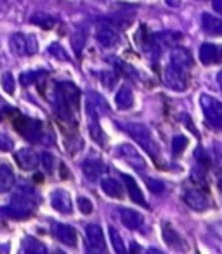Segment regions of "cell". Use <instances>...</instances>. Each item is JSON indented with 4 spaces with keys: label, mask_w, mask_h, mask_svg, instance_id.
Wrapping results in <instances>:
<instances>
[{
    "label": "cell",
    "mask_w": 222,
    "mask_h": 254,
    "mask_svg": "<svg viewBox=\"0 0 222 254\" xmlns=\"http://www.w3.org/2000/svg\"><path fill=\"white\" fill-rule=\"evenodd\" d=\"M37 204H39V195L35 193L32 187L28 185H23V187H18L12 195V200L9 207H2L0 212H4L5 216L14 219H21L30 216L33 211H35Z\"/></svg>",
    "instance_id": "6da1fadb"
},
{
    "label": "cell",
    "mask_w": 222,
    "mask_h": 254,
    "mask_svg": "<svg viewBox=\"0 0 222 254\" xmlns=\"http://www.w3.org/2000/svg\"><path fill=\"white\" fill-rule=\"evenodd\" d=\"M125 131L132 136L135 143H139L142 150L149 155L156 157L160 155V148H158V143H156L155 136H153L151 129L144 124H139V122H131V124H125Z\"/></svg>",
    "instance_id": "7a4b0ae2"
},
{
    "label": "cell",
    "mask_w": 222,
    "mask_h": 254,
    "mask_svg": "<svg viewBox=\"0 0 222 254\" xmlns=\"http://www.w3.org/2000/svg\"><path fill=\"white\" fill-rule=\"evenodd\" d=\"M201 110L205 113V119L214 129L222 131V101L212 98L208 94H201Z\"/></svg>",
    "instance_id": "3957f363"
},
{
    "label": "cell",
    "mask_w": 222,
    "mask_h": 254,
    "mask_svg": "<svg viewBox=\"0 0 222 254\" xmlns=\"http://www.w3.org/2000/svg\"><path fill=\"white\" fill-rule=\"evenodd\" d=\"M9 46L11 51L16 56H32L39 51L37 47V39L33 35H26V33H14L9 39Z\"/></svg>",
    "instance_id": "277c9868"
},
{
    "label": "cell",
    "mask_w": 222,
    "mask_h": 254,
    "mask_svg": "<svg viewBox=\"0 0 222 254\" xmlns=\"http://www.w3.org/2000/svg\"><path fill=\"white\" fill-rule=\"evenodd\" d=\"M12 124H14L16 131L25 136L26 139H30V141H39L44 134L42 124L39 120H32V119H26V117L18 115L16 120H12Z\"/></svg>",
    "instance_id": "5b68a950"
},
{
    "label": "cell",
    "mask_w": 222,
    "mask_h": 254,
    "mask_svg": "<svg viewBox=\"0 0 222 254\" xmlns=\"http://www.w3.org/2000/svg\"><path fill=\"white\" fill-rule=\"evenodd\" d=\"M163 82L169 89L176 92H184L189 85V80H187V73L180 68L174 66V64H169L163 71Z\"/></svg>",
    "instance_id": "8992f818"
},
{
    "label": "cell",
    "mask_w": 222,
    "mask_h": 254,
    "mask_svg": "<svg viewBox=\"0 0 222 254\" xmlns=\"http://www.w3.org/2000/svg\"><path fill=\"white\" fill-rule=\"evenodd\" d=\"M182 200L186 202L191 209H194V211H205V209H208V204H210V202H208V195L196 187L186 188V190L182 191Z\"/></svg>",
    "instance_id": "52a82bcc"
},
{
    "label": "cell",
    "mask_w": 222,
    "mask_h": 254,
    "mask_svg": "<svg viewBox=\"0 0 222 254\" xmlns=\"http://www.w3.org/2000/svg\"><path fill=\"white\" fill-rule=\"evenodd\" d=\"M95 40L101 44L102 47L109 49V47H115L120 42V35L118 32L108 23H99L97 30H95Z\"/></svg>",
    "instance_id": "ba28073f"
},
{
    "label": "cell",
    "mask_w": 222,
    "mask_h": 254,
    "mask_svg": "<svg viewBox=\"0 0 222 254\" xmlns=\"http://www.w3.org/2000/svg\"><path fill=\"white\" fill-rule=\"evenodd\" d=\"M52 233L61 244H64V246H68V247H75L78 244L77 230L70 225H64V223H54Z\"/></svg>",
    "instance_id": "9c48e42d"
},
{
    "label": "cell",
    "mask_w": 222,
    "mask_h": 254,
    "mask_svg": "<svg viewBox=\"0 0 222 254\" xmlns=\"http://www.w3.org/2000/svg\"><path fill=\"white\" fill-rule=\"evenodd\" d=\"M162 237L170 249H176V251H186L187 249V244H186V240L182 239V235H180L177 230H174L169 223H163Z\"/></svg>",
    "instance_id": "30bf717a"
},
{
    "label": "cell",
    "mask_w": 222,
    "mask_h": 254,
    "mask_svg": "<svg viewBox=\"0 0 222 254\" xmlns=\"http://www.w3.org/2000/svg\"><path fill=\"white\" fill-rule=\"evenodd\" d=\"M85 237H87V244L92 251H101V253L106 251L104 235H102V230L99 225L90 223V225L85 226Z\"/></svg>",
    "instance_id": "8fae6325"
},
{
    "label": "cell",
    "mask_w": 222,
    "mask_h": 254,
    "mask_svg": "<svg viewBox=\"0 0 222 254\" xmlns=\"http://www.w3.org/2000/svg\"><path fill=\"white\" fill-rule=\"evenodd\" d=\"M50 204L57 212H63V214H71L73 211V202L66 190H54L50 195Z\"/></svg>",
    "instance_id": "7c38bea8"
},
{
    "label": "cell",
    "mask_w": 222,
    "mask_h": 254,
    "mask_svg": "<svg viewBox=\"0 0 222 254\" xmlns=\"http://www.w3.org/2000/svg\"><path fill=\"white\" fill-rule=\"evenodd\" d=\"M118 153H120L122 159H124L125 162L131 164L132 167L141 169V171L146 169V160L142 159L141 153H139L132 145H120L118 146Z\"/></svg>",
    "instance_id": "4fadbf2b"
},
{
    "label": "cell",
    "mask_w": 222,
    "mask_h": 254,
    "mask_svg": "<svg viewBox=\"0 0 222 254\" xmlns=\"http://www.w3.org/2000/svg\"><path fill=\"white\" fill-rule=\"evenodd\" d=\"M56 89L71 108L73 110L78 108V105H80V91H78L77 85L71 84V82H61V84H57Z\"/></svg>",
    "instance_id": "5bb4252c"
},
{
    "label": "cell",
    "mask_w": 222,
    "mask_h": 254,
    "mask_svg": "<svg viewBox=\"0 0 222 254\" xmlns=\"http://www.w3.org/2000/svg\"><path fill=\"white\" fill-rule=\"evenodd\" d=\"M222 60V51L219 46H215V44H203V46L200 47V61L201 64H205V66H212V64H217L221 63Z\"/></svg>",
    "instance_id": "9a60e30c"
},
{
    "label": "cell",
    "mask_w": 222,
    "mask_h": 254,
    "mask_svg": "<svg viewBox=\"0 0 222 254\" xmlns=\"http://www.w3.org/2000/svg\"><path fill=\"white\" fill-rule=\"evenodd\" d=\"M52 108L56 112V115L59 117L61 120H68V122H73L75 120V110L68 105L63 99V96L57 92V89H54V96H52Z\"/></svg>",
    "instance_id": "2e32d148"
},
{
    "label": "cell",
    "mask_w": 222,
    "mask_h": 254,
    "mask_svg": "<svg viewBox=\"0 0 222 254\" xmlns=\"http://www.w3.org/2000/svg\"><path fill=\"white\" fill-rule=\"evenodd\" d=\"M120 221L129 230H142L144 226V216L134 209H120Z\"/></svg>",
    "instance_id": "e0dca14e"
},
{
    "label": "cell",
    "mask_w": 222,
    "mask_h": 254,
    "mask_svg": "<svg viewBox=\"0 0 222 254\" xmlns=\"http://www.w3.org/2000/svg\"><path fill=\"white\" fill-rule=\"evenodd\" d=\"M170 64L187 71L193 66V56H191L189 51L184 49V47H176V49L172 51V54H170Z\"/></svg>",
    "instance_id": "ac0fdd59"
},
{
    "label": "cell",
    "mask_w": 222,
    "mask_h": 254,
    "mask_svg": "<svg viewBox=\"0 0 222 254\" xmlns=\"http://www.w3.org/2000/svg\"><path fill=\"white\" fill-rule=\"evenodd\" d=\"M16 162H18V166L21 167V169L25 171H32L35 169L37 166H39V155H37L33 150L30 148H21L16 152Z\"/></svg>",
    "instance_id": "d6986e66"
},
{
    "label": "cell",
    "mask_w": 222,
    "mask_h": 254,
    "mask_svg": "<svg viewBox=\"0 0 222 254\" xmlns=\"http://www.w3.org/2000/svg\"><path fill=\"white\" fill-rule=\"evenodd\" d=\"M201 28L205 30V33L214 37H222V19L215 18L214 14L203 12L201 14Z\"/></svg>",
    "instance_id": "ffe728a7"
},
{
    "label": "cell",
    "mask_w": 222,
    "mask_h": 254,
    "mask_svg": "<svg viewBox=\"0 0 222 254\" xmlns=\"http://www.w3.org/2000/svg\"><path fill=\"white\" fill-rule=\"evenodd\" d=\"M122 178H124V183H125V187H127V190H129V197H131L135 204L142 205V207H148V202H146L144 195H142L141 188H139V185L135 183L134 178L129 176V174H124Z\"/></svg>",
    "instance_id": "44dd1931"
},
{
    "label": "cell",
    "mask_w": 222,
    "mask_h": 254,
    "mask_svg": "<svg viewBox=\"0 0 222 254\" xmlns=\"http://www.w3.org/2000/svg\"><path fill=\"white\" fill-rule=\"evenodd\" d=\"M115 105L122 112L131 110L134 106V92H132V89L129 85H124V87L118 89L117 96H115Z\"/></svg>",
    "instance_id": "7402d4cb"
},
{
    "label": "cell",
    "mask_w": 222,
    "mask_h": 254,
    "mask_svg": "<svg viewBox=\"0 0 222 254\" xmlns=\"http://www.w3.org/2000/svg\"><path fill=\"white\" fill-rule=\"evenodd\" d=\"M82 171H84V174L89 178V180L95 181L99 176H101L102 173H104V166H102L101 160H97V159H89V160H85V162L82 164Z\"/></svg>",
    "instance_id": "603a6c76"
},
{
    "label": "cell",
    "mask_w": 222,
    "mask_h": 254,
    "mask_svg": "<svg viewBox=\"0 0 222 254\" xmlns=\"http://www.w3.org/2000/svg\"><path fill=\"white\" fill-rule=\"evenodd\" d=\"M101 188H102V191L111 198L124 197V185L118 183L115 178H104V180L101 181Z\"/></svg>",
    "instance_id": "cb8c5ba5"
},
{
    "label": "cell",
    "mask_w": 222,
    "mask_h": 254,
    "mask_svg": "<svg viewBox=\"0 0 222 254\" xmlns=\"http://www.w3.org/2000/svg\"><path fill=\"white\" fill-rule=\"evenodd\" d=\"M16 185V178L12 169L7 166V164H2L0 166V193H5L11 188H14Z\"/></svg>",
    "instance_id": "d4e9b609"
},
{
    "label": "cell",
    "mask_w": 222,
    "mask_h": 254,
    "mask_svg": "<svg viewBox=\"0 0 222 254\" xmlns=\"http://www.w3.org/2000/svg\"><path fill=\"white\" fill-rule=\"evenodd\" d=\"M180 39H182V35H180V33H176V32H162V33H156L155 35V40L158 42V46H167V47L176 46Z\"/></svg>",
    "instance_id": "484cf974"
},
{
    "label": "cell",
    "mask_w": 222,
    "mask_h": 254,
    "mask_svg": "<svg viewBox=\"0 0 222 254\" xmlns=\"http://www.w3.org/2000/svg\"><path fill=\"white\" fill-rule=\"evenodd\" d=\"M21 251L28 254H42V253H45V246H44L42 242H39L37 239H33V237H26V239L23 240Z\"/></svg>",
    "instance_id": "4316f807"
},
{
    "label": "cell",
    "mask_w": 222,
    "mask_h": 254,
    "mask_svg": "<svg viewBox=\"0 0 222 254\" xmlns=\"http://www.w3.org/2000/svg\"><path fill=\"white\" fill-rule=\"evenodd\" d=\"M95 119H97V117H89V120H90V124H89V131H90V136H92L94 141H97L101 146H104L106 145V136H104L101 126H99V122Z\"/></svg>",
    "instance_id": "83f0119b"
},
{
    "label": "cell",
    "mask_w": 222,
    "mask_h": 254,
    "mask_svg": "<svg viewBox=\"0 0 222 254\" xmlns=\"http://www.w3.org/2000/svg\"><path fill=\"white\" fill-rule=\"evenodd\" d=\"M32 23L39 26V28H44V30H50L54 25H56V21H54L52 16L45 14V12H35V14L32 16Z\"/></svg>",
    "instance_id": "f1b7e54d"
},
{
    "label": "cell",
    "mask_w": 222,
    "mask_h": 254,
    "mask_svg": "<svg viewBox=\"0 0 222 254\" xmlns=\"http://www.w3.org/2000/svg\"><path fill=\"white\" fill-rule=\"evenodd\" d=\"M109 239H111V246H113V249L117 251V253H120V254L125 253L124 240H122L120 233H118L117 230L113 228V226H109Z\"/></svg>",
    "instance_id": "f546056e"
},
{
    "label": "cell",
    "mask_w": 222,
    "mask_h": 254,
    "mask_svg": "<svg viewBox=\"0 0 222 254\" xmlns=\"http://www.w3.org/2000/svg\"><path fill=\"white\" fill-rule=\"evenodd\" d=\"M186 146H187L186 136H180V134L174 136V139H172V153L174 155H180V153L186 150Z\"/></svg>",
    "instance_id": "4dcf8cb0"
},
{
    "label": "cell",
    "mask_w": 222,
    "mask_h": 254,
    "mask_svg": "<svg viewBox=\"0 0 222 254\" xmlns=\"http://www.w3.org/2000/svg\"><path fill=\"white\" fill-rule=\"evenodd\" d=\"M39 164L47 174H50L54 171V157L50 153H40L39 155Z\"/></svg>",
    "instance_id": "1f68e13d"
},
{
    "label": "cell",
    "mask_w": 222,
    "mask_h": 254,
    "mask_svg": "<svg viewBox=\"0 0 222 254\" xmlns=\"http://www.w3.org/2000/svg\"><path fill=\"white\" fill-rule=\"evenodd\" d=\"M0 82H2V87H4V91L7 92V94H14V91H16V82H14V77H12V75L9 73V71H5V73L2 75Z\"/></svg>",
    "instance_id": "d6a6232c"
},
{
    "label": "cell",
    "mask_w": 222,
    "mask_h": 254,
    "mask_svg": "<svg viewBox=\"0 0 222 254\" xmlns=\"http://www.w3.org/2000/svg\"><path fill=\"white\" fill-rule=\"evenodd\" d=\"M44 73H45V71H25L19 80H21L23 85H32V84H35L40 77H44Z\"/></svg>",
    "instance_id": "836d02e7"
},
{
    "label": "cell",
    "mask_w": 222,
    "mask_h": 254,
    "mask_svg": "<svg viewBox=\"0 0 222 254\" xmlns=\"http://www.w3.org/2000/svg\"><path fill=\"white\" fill-rule=\"evenodd\" d=\"M71 44H73V49L77 54H80V49L82 46L85 44V32H75L73 35H71Z\"/></svg>",
    "instance_id": "e575fe53"
},
{
    "label": "cell",
    "mask_w": 222,
    "mask_h": 254,
    "mask_svg": "<svg viewBox=\"0 0 222 254\" xmlns=\"http://www.w3.org/2000/svg\"><path fill=\"white\" fill-rule=\"evenodd\" d=\"M77 204H78V209H80L84 214H92V211H94V205H92V202L89 200L87 197H78Z\"/></svg>",
    "instance_id": "d590c367"
},
{
    "label": "cell",
    "mask_w": 222,
    "mask_h": 254,
    "mask_svg": "<svg viewBox=\"0 0 222 254\" xmlns=\"http://www.w3.org/2000/svg\"><path fill=\"white\" fill-rule=\"evenodd\" d=\"M49 53L52 54V56H56L59 61H68V54H66V51H64L63 47L59 46V44H52V46L49 47Z\"/></svg>",
    "instance_id": "8d00e7d4"
},
{
    "label": "cell",
    "mask_w": 222,
    "mask_h": 254,
    "mask_svg": "<svg viewBox=\"0 0 222 254\" xmlns=\"http://www.w3.org/2000/svg\"><path fill=\"white\" fill-rule=\"evenodd\" d=\"M146 183H148L149 190H151L153 193H162V191L165 190L163 183H162V181H158V180H151V178H148V180H146Z\"/></svg>",
    "instance_id": "74e56055"
},
{
    "label": "cell",
    "mask_w": 222,
    "mask_h": 254,
    "mask_svg": "<svg viewBox=\"0 0 222 254\" xmlns=\"http://www.w3.org/2000/svg\"><path fill=\"white\" fill-rule=\"evenodd\" d=\"M11 148V139L7 136L0 134V150H9Z\"/></svg>",
    "instance_id": "f35d334b"
},
{
    "label": "cell",
    "mask_w": 222,
    "mask_h": 254,
    "mask_svg": "<svg viewBox=\"0 0 222 254\" xmlns=\"http://www.w3.org/2000/svg\"><path fill=\"white\" fill-rule=\"evenodd\" d=\"M212 5H214V11L222 16V0H212Z\"/></svg>",
    "instance_id": "ab89813d"
},
{
    "label": "cell",
    "mask_w": 222,
    "mask_h": 254,
    "mask_svg": "<svg viewBox=\"0 0 222 254\" xmlns=\"http://www.w3.org/2000/svg\"><path fill=\"white\" fill-rule=\"evenodd\" d=\"M217 84H219V87H221V91H222V70L217 73Z\"/></svg>",
    "instance_id": "60d3db41"
},
{
    "label": "cell",
    "mask_w": 222,
    "mask_h": 254,
    "mask_svg": "<svg viewBox=\"0 0 222 254\" xmlns=\"http://www.w3.org/2000/svg\"><path fill=\"white\" fill-rule=\"evenodd\" d=\"M0 120H2V112H0Z\"/></svg>",
    "instance_id": "b9f144b4"
}]
</instances>
